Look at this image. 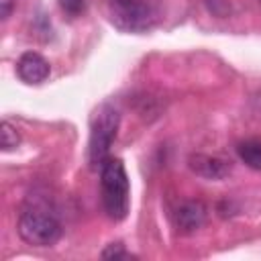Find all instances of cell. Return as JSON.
Listing matches in <instances>:
<instances>
[{
	"label": "cell",
	"instance_id": "1",
	"mask_svg": "<svg viewBox=\"0 0 261 261\" xmlns=\"http://www.w3.org/2000/svg\"><path fill=\"white\" fill-rule=\"evenodd\" d=\"M18 234L27 245L51 247L61 237V222L45 200L31 198L18 214Z\"/></svg>",
	"mask_w": 261,
	"mask_h": 261
},
{
	"label": "cell",
	"instance_id": "2",
	"mask_svg": "<svg viewBox=\"0 0 261 261\" xmlns=\"http://www.w3.org/2000/svg\"><path fill=\"white\" fill-rule=\"evenodd\" d=\"M100 192L106 216L114 222L124 220L130 208V184L122 159L108 157L100 165Z\"/></svg>",
	"mask_w": 261,
	"mask_h": 261
},
{
	"label": "cell",
	"instance_id": "3",
	"mask_svg": "<svg viewBox=\"0 0 261 261\" xmlns=\"http://www.w3.org/2000/svg\"><path fill=\"white\" fill-rule=\"evenodd\" d=\"M120 124V112L112 104H100L90 120V141H88V161L96 169L110 157V147L116 141Z\"/></svg>",
	"mask_w": 261,
	"mask_h": 261
},
{
	"label": "cell",
	"instance_id": "4",
	"mask_svg": "<svg viewBox=\"0 0 261 261\" xmlns=\"http://www.w3.org/2000/svg\"><path fill=\"white\" fill-rule=\"evenodd\" d=\"M112 22L126 33H145L153 29L157 16L147 0H108Z\"/></svg>",
	"mask_w": 261,
	"mask_h": 261
},
{
	"label": "cell",
	"instance_id": "5",
	"mask_svg": "<svg viewBox=\"0 0 261 261\" xmlns=\"http://www.w3.org/2000/svg\"><path fill=\"white\" fill-rule=\"evenodd\" d=\"M49 73H51L49 61L37 51H27L16 61V75L29 86L43 84L49 77Z\"/></svg>",
	"mask_w": 261,
	"mask_h": 261
},
{
	"label": "cell",
	"instance_id": "6",
	"mask_svg": "<svg viewBox=\"0 0 261 261\" xmlns=\"http://www.w3.org/2000/svg\"><path fill=\"white\" fill-rule=\"evenodd\" d=\"M188 165L196 175L204 179H224L230 173V161L216 157V155H206V153L190 155Z\"/></svg>",
	"mask_w": 261,
	"mask_h": 261
},
{
	"label": "cell",
	"instance_id": "7",
	"mask_svg": "<svg viewBox=\"0 0 261 261\" xmlns=\"http://www.w3.org/2000/svg\"><path fill=\"white\" fill-rule=\"evenodd\" d=\"M206 222V206L202 202H186L175 212V224L181 232H194Z\"/></svg>",
	"mask_w": 261,
	"mask_h": 261
},
{
	"label": "cell",
	"instance_id": "8",
	"mask_svg": "<svg viewBox=\"0 0 261 261\" xmlns=\"http://www.w3.org/2000/svg\"><path fill=\"white\" fill-rule=\"evenodd\" d=\"M237 155L247 167H251L255 171H261V139L241 141L237 145Z\"/></svg>",
	"mask_w": 261,
	"mask_h": 261
},
{
	"label": "cell",
	"instance_id": "9",
	"mask_svg": "<svg viewBox=\"0 0 261 261\" xmlns=\"http://www.w3.org/2000/svg\"><path fill=\"white\" fill-rule=\"evenodd\" d=\"M59 2V8L61 12L67 16V18H77L86 12V6H88V0H57Z\"/></svg>",
	"mask_w": 261,
	"mask_h": 261
},
{
	"label": "cell",
	"instance_id": "10",
	"mask_svg": "<svg viewBox=\"0 0 261 261\" xmlns=\"http://www.w3.org/2000/svg\"><path fill=\"white\" fill-rule=\"evenodd\" d=\"M2 149L4 151H12V149H16L18 147V143H20V137H18V133H16V128L8 122V120H4L2 122Z\"/></svg>",
	"mask_w": 261,
	"mask_h": 261
},
{
	"label": "cell",
	"instance_id": "11",
	"mask_svg": "<svg viewBox=\"0 0 261 261\" xmlns=\"http://www.w3.org/2000/svg\"><path fill=\"white\" fill-rule=\"evenodd\" d=\"M100 257H102V259H114V261H116V259H130L133 255L124 249V245H122V243H110V245L102 251V255H100Z\"/></svg>",
	"mask_w": 261,
	"mask_h": 261
},
{
	"label": "cell",
	"instance_id": "12",
	"mask_svg": "<svg viewBox=\"0 0 261 261\" xmlns=\"http://www.w3.org/2000/svg\"><path fill=\"white\" fill-rule=\"evenodd\" d=\"M14 8V0H0V16L2 20H8V16L12 14Z\"/></svg>",
	"mask_w": 261,
	"mask_h": 261
},
{
	"label": "cell",
	"instance_id": "13",
	"mask_svg": "<svg viewBox=\"0 0 261 261\" xmlns=\"http://www.w3.org/2000/svg\"><path fill=\"white\" fill-rule=\"evenodd\" d=\"M259 2H261V0H259Z\"/></svg>",
	"mask_w": 261,
	"mask_h": 261
}]
</instances>
